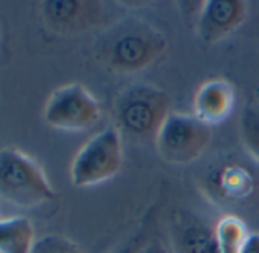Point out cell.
Masks as SVG:
<instances>
[{"instance_id":"cell-1","label":"cell","mask_w":259,"mask_h":253,"mask_svg":"<svg viewBox=\"0 0 259 253\" xmlns=\"http://www.w3.org/2000/svg\"><path fill=\"white\" fill-rule=\"evenodd\" d=\"M165 49L166 40L157 29L142 22H125L104 35L96 54L108 69L133 73L156 63Z\"/></svg>"},{"instance_id":"cell-2","label":"cell","mask_w":259,"mask_h":253,"mask_svg":"<svg viewBox=\"0 0 259 253\" xmlns=\"http://www.w3.org/2000/svg\"><path fill=\"white\" fill-rule=\"evenodd\" d=\"M0 198L34 207L55 198V191L40 165L16 148L0 150Z\"/></svg>"},{"instance_id":"cell-3","label":"cell","mask_w":259,"mask_h":253,"mask_svg":"<svg viewBox=\"0 0 259 253\" xmlns=\"http://www.w3.org/2000/svg\"><path fill=\"white\" fill-rule=\"evenodd\" d=\"M171 98L151 84H135L120 92L114 102V119L120 130L132 136L157 135L168 117Z\"/></svg>"},{"instance_id":"cell-4","label":"cell","mask_w":259,"mask_h":253,"mask_svg":"<svg viewBox=\"0 0 259 253\" xmlns=\"http://www.w3.org/2000/svg\"><path fill=\"white\" fill-rule=\"evenodd\" d=\"M212 138L210 125L195 114L169 113L156 135L159 156L171 165H188L197 160Z\"/></svg>"},{"instance_id":"cell-5","label":"cell","mask_w":259,"mask_h":253,"mask_svg":"<svg viewBox=\"0 0 259 253\" xmlns=\"http://www.w3.org/2000/svg\"><path fill=\"white\" fill-rule=\"evenodd\" d=\"M122 141L117 129L108 126L95 135L75 156L70 180L76 188L101 185L113 179L122 166Z\"/></svg>"},{"instance_id":"cell-6","label":"cell","mask_w":259,"mask_h":253,"mask_svg":"<svg viewBox=\"0 0 259 253\" xmlns=\"http://www.w3.org/2000/svg\"><path fill=\"white\" fill-rule=\"evenodd\" d=\"M101 117V107L93 95L81 84L58 87L46 101L43 119L52 129L63 132H84Z\"/></svg>"},{"instance_id":"cell-7","label":"cell","mask_w":259,"mask_h":253,"mask_svg":"<svg viewBox=\"0 0 259 253\" xmlns=\"http://www.w3.org/2000/svg\"><path fill=\"white\" fill-rule=\"evenodd\" d=\"M245 14L247 4L241 0H207L198 16V38L207 46L221 41L241 26Z\"/></svg>"},{"instance_id":"cell-8","label":"cell","mask_w":259,"mask_h":253,"mask_svg":"<svg viewBox=\"0 0 259 253\" xmlns=\"http://www.w3.org/2000/svg\"><path fill=\"white\" fill-rule=\"evenodd\" d=\"M101 16V7L82 0H51L43 4L45 23L55 32L69 34L93 26Z\"/></svg>"},{"instance_id":"cell-9","label":"cell","mask_w":259,"mask_h":253,"mask_svg":"<svg viewBox=\"0 0 259 253\" xmlns=\"http://www.w3.org/2000/svg\"><path fill=\"white\" fill-rule=\"evenodd\" d=\"M235 104V92L232 86L221 78L204 82L194 99L195 116L207 125L226 120Z\"/></svg>"},{"instance_id":"cell-10","label":"cell","mask_w":259,"mask_h":253,"mask_svg":"<svg viewBox=\"0 0 259 253\" xmlns=\"http://www.w3.org/2000/svg\"><path fill=\"white\" fill-rule=\"evenodd\" d=\"M172 241L177 253H218L215 230L192 217L176 224Z\"/></svg>"},{"instance_id":"cell-11","label":"cell","mask_w":259,"mask_h":253,"mask_svg":"<svg viewBox=\"0 0 259 253\" xmlns=\"http://www.w3.org/2000/svg\"><path fill=\"white\" fill-rule=\"evenodd\" d=\"M35 244L28 218L13 217L0 221V253H31Z\"/></svg>"},{"instance_id":"cell-12","label":"cell","mask_w":259,"mask_h":253,"mask_svg":"<svg viewBox=\"0 0 259 253\" xmlns=\"http://www.w3.org/2000/svg\"><path fill=\"white\" fill-rule=\"evenodd\" d=\"M218 253H239L248 238L245 224L236 217H224L215 226Z\"/></svg>"},{"instance_id":"cell-13","label":"cell","mask_w":259,"mask_h":253,"mask_svg":"<svg viewBox=\"0 0 259 253\" xmlns=\"http://www.w3.org/2000/svg\"><path fill=\"white\" fill-rule=\"evenodd\" d=\"M241 135L245 148L259 162V104H250L241 114Z\"/></svg>"},{"instance_id":"cell-14","label":"cell","mask_w":259,"mask_h":253,"mask_svg":"<svg viewBox=\"0 0 259 253\" xmlns=\"http://www.w3.org/2000/svg\"><path fill=\"white\" fill-rule=\"evenodd\" d=\"M31 253H81V250L66 236L46 235L35 239Z\"/></svg>"},{"instance_id":"cell-15","label":"cell","mask_w":259,"mask_h":253,"mask_svg":"<svg viewBox=\"0 0 259 253\" xmlns=\"http://www.w3.org/2000/svg\"><path fill=\"white\" fill-rule=\"evenodd\" d=\"M239 253H259V233H250Z\"/></svg>"},{"instance_id":"cell-16","label":"cell","mask_w":259,"mask_h":253,"mask_svg":"<svg viewBox=\"0 0 259 253\" xmlns=\"http://www.w3.org/2000/svg\"><path fill=\"white\" fill-rule=\"evenodd\" d=\"M139 253H168V250L163 247V244H162L160 241L153 239V241H150L148 244H145Z\"/></svg>"},{"instance_id":"cell-17","label":"cell","mask_w":259,"mask_h":253,"mask_svg":"<svg viewBox=\"0 0 259 253\" xmlns=\"http://www.w3.org/2000/svg\"><path fill=\"white\" fill-rule=\"evenodd\" d=\"M144 245H145V244H142L141 239H135V241H132L130 244H126L123 248H120V250L116 251V253H139V251L142 250Z\"/></svg>"},{"instance_id":"cell-18","label":"cell","mask_w":259,"mask_h":253,"mask_svg":"<svg viewBox=\"0 0 259 253\" xmlns=\"http://www.w3.org/2000/svg\"><path fill=\"white\" fill-rule=\"evenodd\" d=\"M256 99H257V104H259V86H257V89H256Z\"/></svg>"}]
</instances>
